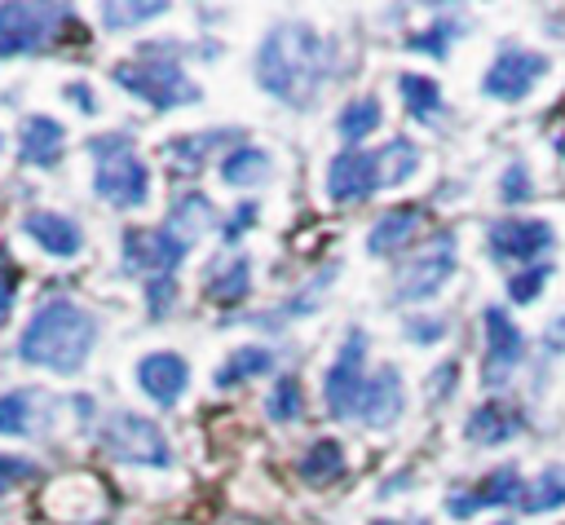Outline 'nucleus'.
<instances>
[{
	"mask_svg": "<svg viewBox=\"0 0 565 525\" xmlns=\"http://www.w3.org/2000/svg\"><path fill=\"white\" fill-rule=\"evenodd\" d=\"M31 476H40L35 459H22V454H0V494H9L13 485H22V481H31Z\"/></svg>",
	"mask_w": 565,
	"mask_h": 525,
	"instance_id": "nucleus-40",
	"label": "nucleus"
},
{
	"mask_svg": "<svg viewBox=\"0 0 565 525\" xmlns=\"http://www.w3.org/2000/svg\"><path fill=\"white\" fill-rule=\"evenodd\" d=\"M274 366H278V353H274L269 344H238V349H230V357L216 366L212 384H216L221 393H230V388H238V384H252L256 375H269Z\"/></svg>",
	"mask_w": 565,
	"mask_h": 525,
	"instance_id": "nucleus-25",
	"label": "nucleus"
},
{
	"mask_svg": "<svg viewBox=\"0 0 565 525\" xmlns=\"http://www.w3.org/2000/svg\"><path fill=\"white\" fill-rule=\"evenodd\" d=\"M402 410H406V384H402V371H397V366H380V371L366 379V388H362L358 419H362L366 428L384 432V428H393V424L402 419Z\"/></svg>",
	"mask_w": 565,
	"mask_h": 525,
	"instance_id": "nucleus-16",
	"label": "nucleus"
},
{
	"mask_svg": "<svg viewBox=\"0 0 565 525\" xmlns=\"http://www.w3.org/2000/svg\"><path fill=\"white\" fill-rule=\"evenodd\" d=\"M88 93H93L88 84H66V101H75V106H79L84 115H93V110H97V101H93Z\"/></svg>",
	"mask_w": 565,
	"mask_h": 525,
	"instance_id": "nucleus-45",
	"label": "nucleus"
},
{
	"mask_svg": "<svg viewBox=\"0 0 565 525\" xmlns=\"http://www.w3.org/2000/svg\"><path fill=\"white\" fill-rule=\"evenodd\" d=\"M371 525H406V521H371Z\"/></svg>",
	"mask_w": 565,
	"mask_h": 525,
	"instance_id": "nucleus-46",
	"label": "nucleus"
},
{
	"mask_svg": "<svg viewBox=\"0 0 565 525\" xmlns=\"http://www.w3.org/2000/svg\"><path fill=\"white\" fill-rule=\"evenodd\" d=\"M0 146H4V137H0Z\"/></svg>",
	"mask_w": 565,
	"mask_h": 525,
	"instance_id": "nucleus-47",
	"label": "nucleus"
},
{
	"mask_svg": "<svg viewBox=\"0 0 565 525\" xmlns=\"http://www.w3.org/2000/svg\"><path fill=\"white\" fill-rule=\"evenodd\" d=\"M110 79H115L124 93H132L137 101H146L150 110L194 106V101L203 97V88L185 75L181 57H159L154 49H146V53H132V57L115 62Z\"/></svg>",
	"mask_w": 565,
	"mask_h": 525,
	"instance_id": "nucleus-4",
	"label": "nucleus"
},
{
	"mask_svg": "<svg viewBox=\"0 0 565 525\" xmlns=\"http://www.w3.org/2000/svg\"><path fill=\"white\" fill-rule=\"evenodd\" d=\"M516 432H525V410L512 401H486L463 419V437L472 446H503Z\"/></svg>",
	"mask_w": 565,
	"mask_h": 525,
	"instance_id": "nucleus-20",
	"label": "nucleus"
},
{
	"mask_svg": "<svg viewBox=\"0 0 565 525\" xmlns=\"http://www.w3.org/2000/svg\"><path fill=\"white\" fill-rule=\"evenodd\" d=\"M256 216H260V203H256V199H243V203L230 212V221L221 225V243H238V238L256 225Z\"/></svg>",
	"mask_w": 565,
	"mask_h": 525,
	"instance_id": "nucleus-39",
	"label": "nucleus"
},
{
	"mask_svg": "<svg viewBox=\"0 0 565 525\" xmlns=\"http://www.w3.org/2000/svg\"><path fill=\"white\" fill-rule=\"evenodd\" d=\"M57 401L44 388H13L0 393V437H35L53 424Z\"/></svg>",
	"mask_w": 565,
	"mask_h": 525,
	"instance_id": "nucleus-17",
	"label": "nucleus"
},
{
	"mask_svg": "<svg viewBox=\"0 0 565 525\" xmlns=\"http://www.w3.org/2000/svg\"><path fill=\"white\" fill-rule=\"evenodd\" d=\"M455 375H459V362H455V357L441 362V366L433 371V379H428V393H433V397H450V393H455Z\"/></svg>",
	"mask_w": 565,
	"mask_h": 525,
	"instance_id": "nucleus-43",
	"label": "nucleus"
},
{
	"mask_svg": "<svg viewBox=\"0 0 565 525\" xmlns=\"http://www.w3.org/2000/svg\"><path fill=\"white\" fill-rule=\"evenodd\" d=\"M547 278H552V265H525V269H512V278H508V300H512V304H534L539 291L547 287Z\"/></svg>",
	"mask_w": 565,
	"mask_h": 525,
	"instance_id": "nucleus-36",
	"label": "nucleus"
},
{
	"mask_svg": "<svg viewBox=\"0 0 565 525\" xmlns=\"http://www.w3.org/2000/svg\"><path fill=\"white\" fill-rule=\"evenodd\" d=\"M247 291H252V260H247V256H230V260L207 265V274H203V296H207L212 304L234 309V304L247 300Z\"/></svg>",
	"mask_w": 565,
	"mask_h": 525,
	"instance_id": "nucleus-24",
	"label": "nucleus"
},
{
	"mask_svg": "<svg viewBox=\"0 0 565 525\" xmlns=\"http://www.w3.org/2000/svg\"><path fill=\"white\" fill-rule=\"evenodd\" d=\"M185 256H190V243L177 238L168 225H154V229L128 225V229H124V243H119V265H124V274L137 278L141 287H146V282L177 278V269H181Z\"/></svg>",
	"mask_w": 565,
	"mask_h": 525,
	"instance_id": "nucleus-7",
	"label": "nucleus"
},
{
	"mask_svg": "<svg viewBox=\"0 0 565 525\" xmlns=\"http://www.w3.org/2000/svg\"><path fill=\"white\" fill-rule=\"evenodd\" d=\"M397 93H402L406 115L419 119V124H428V119H437V115L446 110V101H441V84H437L433 75H415V71H406V75H397Z\"/></svg>",
	"mask_w": 565,
	"mask_h": 525,
	"instance_id": "nucleus-30",
	"label": "nucleus"
},
{
	"mask_svg": "<svg viewBox=\"0 0 565 525\" xmlns=\"http://www.w3.org/2000/svg\"><path fill=\"white\" fill-rule=\"evenodd\" d=\"M481 326H486V362H481V384L486 388H503L512 379V371L525 362V335L512 322L508 309L486 304L481 309Z\"/></svg>",
	"mask_w": 565,
	"mask_h": 525,
	"instance_id": "nucleus-10",
	"label": "nucleus"
},
{
	"mask_svg": "<svg viewBox=\"0 0 565 525\" xmlns=\"http://www.w3.org/2000/svg\"><path fill=\"white\" fill-rule=\"evenodd\" d=\"M344 468H349V459H344V446H340L335 437L309 441V450L296 459V476H300L305 485H331V481L344 476Z\"/></svg>",
	"mask_w": 565,
	"mask_h": 525,
	"instance_id": "nucleus-28",
	"label": "nucleus"
},
{
	"mask_svg": "<svg viewBox=\"0 0 565 525\" xmlns=\"http://www.w3.org/2000/svg\"><path fill=\"white\" fill-rule=\"evenodd\" d=\"M499 199L503 203H530L534 199V181H530V168L521 159H512L499 176Z\"/></svg>",
	"mask_w": 565,
	"mask_h": 525,
	"instance_id": "nucleus-37",
	"label": "nucleus"
},
{
	"mask_svg": "<svg viewBox=\"0 0 565 525\" xmlns=\"http://www.w3.org/2000/svg\"><path fill=\"white\" fill-rule=\"evenodd\" d=\"M455 278V234H433L397 274H393V300L419 304L433 300Z\"/></svg>",
	"mask_w": 565,
	"mask_h": 525,
	"instance_id": "nucleus-8",
	"label": "nucleus"
},
{
	"mask_svg": "<svg viewBox=\"0 0 565 525\" xmlns=\"http://www.w3.org/2000/svg\"><path fill=\"white\" fill-rule=\"evenodd\" d=\"M93 154V194L110 207H141L150 199V168L132 150L128 132H97L88 137Z\"/></svg>",
	"mask_w": 565,
	"mask_h": 525,
	"instance_id": "nucleus-3",
	"label": "nucleus"
},
{
	"mask_svg": "<svg viewBox=\"0 0 565 525\" xmlns=\"http://www.w3.org/2000/svg\"><path fill=\"white\" fill-rule=\"evenodd\" d=\"M146 304H150V318H168L172 304H177V278H163V282H146Z\"/></svg>",
	"mask_w": 565,
	"mask_h": 525,
	"instance_id": "nucleus-41",
	"label": "nucleus"
},
{
	"mask_svg": "<svg viewBox=\"0 0 565 525\" xmlns=\"http://www.w3.org/2000/svg\"><path fill=\"white\" fill-rule=\"evenodd\" d=\"M234 141V128H203V132H181L172 141H163V154H168V168L172 176H194L212 163V154Z\"/></svg>",
	"mask_w": 565,
	"mask_h": 525,
	"instance_id": "nucleus-19",
	"label": "nucleus"
},
{
	"mask_svg": "<svg viewBox=\"0 0 565 525\" xmlns=\"http://www.w3.org/2000/svg\"><path fill=\"white\" fill-rule=\"evenodd\" d=\"M13 296H18V269H13V260L0 251V326H4L9 313H13Z\"/></svg>",
	"mask_w": 565,
	"mask_h": 525,
	"instance_id": "nucleus-42",
	"label": "nucleus"
},
{
	"mask_svg": "<svg viewBox=\"0 0 565 525\" xmlns=\"http://www.w3.org/2000/svg\"><path fill=\"white\" fill-rule=\"evenodd\" d=\"M252 75L282 106L309 110L322 97L327 79L335 75V49L305 18H282L260 35L256 57H252Z\"/></svg>",
	"mask_w": 565,
	"mask_h": 525,
	"instance_id": "nucleus-1",
	"label": "nucleus"
},
{
	"mask_svg": "<svg viewBox=\"0 0 565 525\" xmlns=\"http://www.w3.org/2000/svg\"><path fill=\"white\" fill-rule=\"evenodd\" d=\"M366 331L362 326H349L335 362L327 366L322 375V406L331 419H353L358 406H362V388H366Z\"/></svg>",
	"mask_w": 565,
	"mask_h": 525,
	"instance_id": "nucleus-9",
	"label": "nucleus"
},
{
	"mask_svg": "<svg viewBox=\"0 0 565 525\" xmlns=\"http://www.w3.org/2000/svg\"><path fill=\"white\" fill-rule=\"evenodd\" d=\"M552 243H556V229L534 216H503V221H490L486 229V247L503 265H539L534 256L552 251Z\"/></svg>",
	"mask_w": 565,
	"mask_h": 525,
	"instance_id": "nucleus-11",
	"label": "nucleus"
},
{
	"mask_svg": "<svg viewBox=\"0 0 565 525\" xmlns=\"http://www.w3.org/2000/svg\"><path fill=\"white\" fill-rule=\"evenodd\" d=\"M177 238H185L190 247L216 225V207H212V199L207 194H199V190H190V194H181L172 207H168V221H163Z\"/></svg>",
	"mask_w": 565,
	"mask_h": 525,
	"instance_id": "nucleus-29",
	"label": "nucleus"
},
{
	"mask_svg": "<svg viewBox=\"0 0 565 525\" xmlns=\"http://www.w3.org/2000/svg\"><path fill=\"white\" fill-rule=\"evenodd\" d=\"M221 181L225 185H234V190H256V185H265L269 176H274V159H269V150L265 146H252V141H238V146H230L225 154H221Z\"/></svg>",
	"mask_w": 565,
	"mask_h": 525,
	"instance_id": "nucleus-22",
	"label": "nucleus"
},
{
	"mask_svg": "<svg viewBox=\"0 0 565 525\" xmlns=\"http://www.w3.org/2000/svg\"><path fill=\"white\" fill-rule=\"evenodd\" d=\"M97 313L84 309L71 296H49L44 304L31 309L22 335H18V357L35 371H53V375H75L84 371L93 344H97Z\"/></svg>",
	"mask_w": 565,
	"mask_h": 525,
	"instance_id": "nucleus-2",
	"label": "nucleus"
},
{
	"mask_svg": "<svg viewBox=\"0 0 565 525\" xmlns=\"http://www.w3.org/2000/svg\"><path fill=\"white\" fill-rule=\"evenodd\" d=\"M543 75H547V57H543V53L508 44V49H499V57L490 62V71H486V79H481V93L494 97V101H521V97H530V88H534Z\"/></svg>",
	"mask_w": 565,
	"mask_h": 525,
	"instance_id": "nucleus-12",
	"label": "nucleus"
},
{
	"mask_svg": "<svg viewBox=\"0 0 565 525\" xmlns=\"http://www.w3.org/2000/svg\"><path fill=\"white\" fill-rule=\"evenodd\" d=\"M380 172H384V185H402L419 172V146L411 137H393L384 150H380Z\"/></svg>",
	"mask_w": 565,
	"mask_h": 525,
	"instance_id": "nucleus-34",
	"label": "nucleus"
},
{
	"mask_svg": "<svg viewBox=\"0 0 565 525\" xmlns=\"http://www.w3.org/2000/svg\"><path fill=\"white\" fill-rule=\"evenodd\" d=\"M66 150V128L53 115H31L18 132V163L26 168H53Z\"/></svg>",
	"mask_w": 565,
	"mask_h": 525,
	"instance_id": "nucleus-21",
	"label": "nucleus"
},
{
	"mask_svg": "<svg viewBox=\"0 0 565 525\" xmlns=\"http://www.w3.org/2000/svg\"><path fill=\"white\" fill-rule=\"evenodd\" d=\"M132 379H137V388H141L150 401L177 406V401L185 397V388H190V362H185L181 353L159 349V353H146V357L137 362Z\"/></svg>",
	"mask_w": 565,
	"mask_h": 525,
	"instance_id": "nucleus-15",
	"label": "nucleus"
},
{
	"mask_svg": "<svg viewBox=\"0 0 565 525\" xmlns=\"http://www.w3.org/2000/svg\"><path fill=\"white\" fill-rule=\"evenodd\" d=\"M163 13H168L163 0H106V4H102V26H106V31H128V26L154 22V18H163Z\"/></svg>",
	"mask_w": 565,
	"mask_h": 525,
	"instance_id": "nucleus-32",
	"label": "nucleus"
},
{
	"mask_svg": "<svg viewBox=\"0 0 565 525\" xmlns=\"http://www.w3.org/2000/svg\"><path fill=\"white\" fill-rule=\"evenodd\" d=\"M265 415H269L274 424H296V419L305 415V388H300L296 375H278V379L269 384Z\"/></svg>",
	"mask_w": 565,
	"mask_h": 525,
	"instance_id": "nucleus-33",
	"label": "nucleus"
},
{
	"mask_svg": "<svg viewBox=\"0 0 565 525\" xmlns=\"http://www.w3.org/2000/svg\"><path fill=\"white\" fill-rule=\"evenodd\" d=\"M75 9L71 4H0V57H31L57 44V35H66L75 26Z\"/></svg>",
	"mask_w": 565,
	"mask_h": 525,
	"instance_id": "nucleus-6",
	"label": "nucleus"
},
{
	"mask_svg": "<svg viewBox=\"0 0 565 525\" xmlns=\"http://www.w3.org/2000/svg\"><path fill=\"white\" fill-rule=\"evenodd\" d=\"M446 326H450V322H446L441 313H411L402 331H406L411 344H437V340L446 335Z\"/></svg>",
	"mask_w": 565,
	"mask_h": 525,
	"instance_id": "nucleus-38",
	"label": "nucleus"
},
{
	"mask_svg": "<svg viewBox=\"0 0 565 525\" xmlns=\"http://www.w3.org/2000/svg\"><path fill=\"white\" fill-rule=\"evenodd\" d=\"M543 349L556 357V353H565V313H556L552 322H547V331H543Z\"/></svg>",
	"mask_w": 565,
	"mask_h": 525,
	"instance_id": "nucleus-44",
	"label": "nucleus"
},
{
	"mask_svg": "<svg viewBox=\"0 0 565 525\" xmlns=\"http://www.w3.org/2000/svg\"><path fill=\"white\" fill-rule=\"evenodd\" d=\"M419 225H424V207H388L366 229V251L371 256H397L419 234Z\"/></svg>",
	"mask_w": 565,
	"mask_h": 525,
	"instance_id": "nucleus-23",
	"label": "nucleus"
},
{
	"mask_svg": "<svg viewBox=\"0 0 565 525\" xmlns=\"http://www.w3.org/2000/svg\"><path fill=\"white\" fill-rule=\"evenodd\" d=\"M455 35H463V22H459V18H437V22H428L424 31H415L406 44H411L415 53H428V57H446Z\"/></svg>",
	"mask_w": 565,
	"mask_h": 525,
	"instance_id": "nucleus-35",
	"label": "nucleus"
},
{
	"mask_svg": "<svg viewBox=\"0 0 565 525\" xmlns=\"http://www.w3.org/2000/svg\"><path fill=\"white\" fill-rule=\"evenodd\" d=\"M335 282V269H322L313 282H305L296 296H287L274 313H247V322L252 326H265V331H278V326H287V322H296V318H305V313H313L318 309V300H322V291Z\"/></svg>",
	"mask_w": 565,
	"mask_h": 525,
	"instance_id": "nucleus-27",
	"label": "nucleus"
},
{
	"mask_svg": "<svg viewBox=\"0 0 565 525\" xmlns=\"http://www.w3.org/2000/svg\"><path fill=\"white\" fill-rule=\"evenodd\" d=\"M556 507H565V463L543 468V472L525 485V499H521V507H516V512L539 516V512H556Z\"/></svg>",
	"mask_w": 565,
	"mask_h": 525,
	"instance_id": "nucleus-31",
	"label": "nucleus"
},
{
	"mask_svg": "<svg viewBox=\"0 0 565 525\" xmlns=\"http://www.w3.org/2000/svg\"><path fill=\"white\" fill-rule=\"evenodd\" d=\"M525 485H530V481H521V468H516V463H503V468H494L490 476H481L472 490H455V494L446 499V512H450L455 521H468V516H477V512H486V507H521Z\"/></svg>",
	"mask_w": 565,
	"mask_h": 525,
	"instance_id": "nucleus-13",
	"label": "nucleus"
},
{
	"mask_svg": "<svg viewBox=\"0 0 565 525\" xmlns=\"http://www.w3.org/2000/svg\"><path fill=\"white\" fill-rule=\"evenodd\" d=\"M380 124H384V106H380V97H371V93L349 97V101L340 106V115H335V132H340L344 150H362V141H366Z\"/></svg>",
	"mask_w": 565,
	"mask_h": 525,
	"instance_id": "nucleus-26",
	"label": "nucleus"
},
{
	"mask_svg": "<svg viewBox=\"0 0 565 525\" xmlns=\"http://www.w3.org/2000/svg\"><path fill=\"white\" fill-rule=\"evenodd\" d=\"M97 446L102 454L119 459V463H132V468H168L172 463V446L163 437V428L137 410H106L102 424H97Z\"/></svg>",
	"mask_w": 565,
	"mask_h": 525,
	"instance_id": "nucleus-5",
	"label": "nucleus"
},
{
	"mask_svg": "<svg viewBox=\"0 0 565 525\" xmlns=\"http://www.w3.org/2000/svg\"><path fill=\"white\" fill-rule=\"evenodd\" d=\"M22 234H26L35 247H44L49 256H57V260H75V256L84 251L79 225H75L71 216H62V212H49V207H31V212L22 216Z\"/></svg>",
	"mask_w": 565,
	"mask_h": 525,
	"instance_id": "nucleus-18",
	"label": "nucleus"
},
{
	"mask_svg": "<svg viewBox=\"0 0 565 525\" xmlns=\"http://www.w3.org/2000/svg\"><path fill=\"white\" fill-rule=\"evenodd\" d=\"M384 185L380 150H340L327 163V199L331 203H362Z\"/></svg>",
	"mask_w": 565,
	"mask_h": 525,
	"instance_id": "nucleus-14",
	"label": "nucleus"
}]
</instances>
